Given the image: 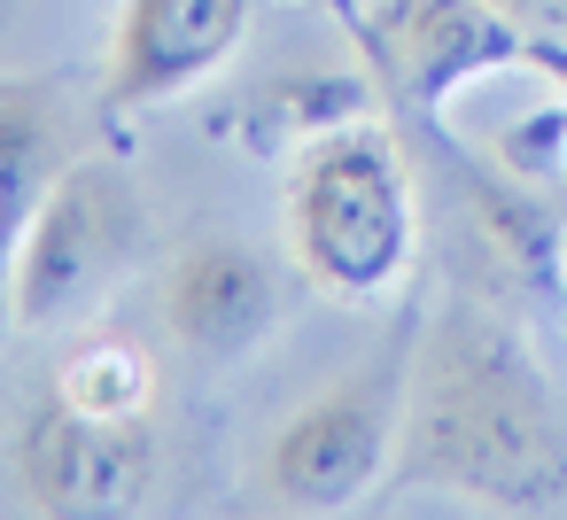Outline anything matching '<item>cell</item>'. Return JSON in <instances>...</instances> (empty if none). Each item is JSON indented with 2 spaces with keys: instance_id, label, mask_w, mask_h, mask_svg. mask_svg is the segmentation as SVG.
I'll return each mask as SVG.
<instances>
[{
  "instance_id": "obj_5",
  "label": "cell",
  "mask_w": 567,
  "mask_h": 520,
  "mask_svg": "<svg viewBox=\"0 0 567 520\" xmlns=\"http://www.w3.org/2000/svg\"><path fill=\"white\" fill-rule=\"evenodd\" d=\"M358 48L381 94H396L420 117H443L474 79L513 71L528 55V32L505 0H373L358 17Z\"/></svg>"
},
{
  "instance_id": "obj_3",
  "label": "cell",
  "mask_w": 567,
  "mask_h": 520,
  "mask_svg": "<svg viewBox=\"0 0 567 520\" xmlns=\"http://www.w3.org/2000/svg\"><path fill=\"white\" fill-rule=\"evenodd\" d=\"M141 257H148V202H141V187L117 156L86 148L48 187L32 226L17 233L9 280H0V311L32 334L63 326V319H86Z\"/></svg>"
},
{
  "instance_id": "obj_8",
  "label": "cell",
  "mask_w": 567,
  "mask_h": 520,
  "mask_svg": "<svg viewBox=\"0 0 567 520\" xmlns=\"http://www.w3.org/2000/svg\"><path fill=\"white\" fill-rule=\"evenodd\" d=\"M280 326V264L257 241L234 233H203L172 257L164 272V334L203 357V365H234L249 350H265Z\"/></svg>"
},
{
  "instance_id": "obj_11",
  "label": "cell",
  "mask_w": 567,
  "mask_h": 520,
  "mask_svg": "<svg viewBox=\"0 0 567 520\" xmlns=\"http://www.w3.org/2000/svg\"><path fill=\"white\" fill-rule=\"evenodd\" d=\"M48 396L71 404V412H94V419H148V404H156V365H148V350L125 342V334H86V342L63 350Z\"/></svg>"
},
{
  "instance_id": "obj_12",
  "label": "cell",
  "mask_w": 567,
  "mask_h": 520,
  "mask_svg": "<svg viewBox=\"0 0 567 520\" xmlns=\"http://www.w3.org/2000/svg\"><path fill=\"white\" fill-rule=\"evenodd\" d=\"M0 280H9V264H0Z\"/></svg>"
},
{
  "instance_id": "obj_4",
  "label": "cell",
  "mask_w": 567,
  "mask_h": 520,
  "mask_svg": "<svg viewBox=\"0 0 567 520\" xmlns=\"http://www.w3.org/2000/svg\"><path fill=\"white\" fill-rule=\"evenodd\" d=\"M404 373H350L342 388L288 412L265 443V497L280 512H350L396 481Z\"/></svg>"
},
{
  "instance_id": "obj_1",
  "label": "cell",
  "mask_w": 567,
  "mask_h": 520,
  "mask_svg": "<svg viewBox=\"0 0 567 520\" xmlns=\"http://www.w3.org/2000/svg\"><path fill=\"white\" fill-rule=\"evenodd\" d=\"M396 489H443L489 512H559L567 505V419L528 357V342L451 295L412 365H404V435Z\"/></svg>"
},
{
  "instance_id": "obj_10",
  "label": "cell",
  "mask_w": 567,
  "mask_h": 520,
  "mask_svg": "<svg viewBox=\"0 0 567 520\" xmlns=\"http://www.w3.org/2000/svg\"><path fill=\"white\" fill-rule=\"evenodd\" d=\"M358 117H373V79H350V71H265L234 110L249 148L265 156H296L303 141L358 125Z\"/></svg>"
},
{
  "instance_id": "obj_6",
  "label": "cell",
  "mask_w": 567,
  "mask_h": 520,
  "mask_svg": "<svg viewBox=\"0 0 567 520\" xmlns=\"http://www.w3.org/2000/svg\"><path fill=\"white\" fill-rule=\"evenodd\" d=\"M257 24V0H117V40L102 71L110 117H148L210 86Z\"/></svg>"
},
{
  "instance_id": "obj_7",
  "label": "cell",
  "mask_w": 567,
  "mask_h": 520,
  "mask_svg": "<svg viewBox=\"0 0 567 520\" xmlns=\"http://www.w3.org/2000/svg\"><path fill=\"white\" fill-rule=\"evenodd\" d=\"M17 481L40 512H63V520L141 512L156 489L148 419H94V412H71L48 396L17 435Z\"/></svg>"
},
{
  "instance_id": "obj_2",
  "label": "cell",
  "mask_w": 567,
  "mask_h": 520,
  "mask_svg": "<svg viewBox=\"0 0 567 520\" xmlns=\"http://www.w3.org/2000/svg\"><path fill=\"white\" fill-rule=\"evenodd\" d=\"M288 264L334 295V303H381L420 249V202H412V171L373 117L334 125L319 141H303L288 156Z\"/></svg>"
},
{
  "instance_id": "obj_9",
  "label": "cell",
  "mask_w": 567,
  "mask_h": 520,
  "mask_svg": "<svg viewBox=\"0 0 567 520\" xmlns=\"http://www.w3.org/2000/svg\"><path fill=\"white\" fill-rule=\"evenodd\" d=\"M94 148L86 102L63 79H0V264L48 202V187Z\"/></svg>"
}]
</instances>
